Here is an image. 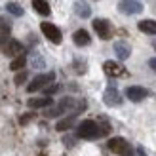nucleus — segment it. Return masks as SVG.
<instances>
[{"label": "nucleus", "instance_id": "nucleus-1", "mask_svg": "<svg viewBox=\"0 0 156 156\" xmlns=\"http://www.w3.org/2000/svg\"><path fill=\"white\" fill-rule=\"evenodd\" d=\"M82 108H86L84 101H76L74 97H63L55 107H50L44 114L48 116V118H55V116H61V114L71 112V111H73V114H78Z\"/></svg>", "mask_w": 156, "mask_h": 156}, {"label": "nucleus", "instance_id": "nucleus-2", "mask_svg": "<svg viewBox=\"0 0 156 156\" xmlns=\"http://www.w3.org/2000/svg\"><path fill=\"white\" fill-rule=\"evenodd\" d=\"M108 124H103V126H99L97 122L93 120H84L78 124V129H76V135L80 139H88V141H91V139H97V137H103L108 133Z\"/></svg>", "mask_w": 156, "mask_h": 156}, {"label": "nucleus", "instance_id": "nucleus-3", "mask_svg": "<svg viewBox=\"0 0 156 156\" xmlns=\"http://www.w3.org/2000/svg\"><path fill=\"white\" fill-rule=\"evenodd\" d=\"M53 80H55V73H44V74H38L33 78V82H30L27 86V90L33 93V91H38V90H44L46 86L53 84Z\"/></svg>", "mask_w": 156, "mask_h": 156}, {"label": "nucleus", "instance_id": "nucleus-4", "mask_svg": "<svg viewBox=\"0 0 156 156\" xmlns=\"http://www.w3.org/2000/svg\"><path fill=\"white\" fill-rule=\"evenodd\" d=\"M108 151L114 152V154H120V156H133V152H131V147L126 143V139L122 137H112L111 141H108Z\"/></svg>", "mask_w": 156, "mask_h": 156}, {"label": "nucleus", "instance_id": "nucleus-5", "mask_svg": "<svg viewBox=\"0 0 156 156\" xmlns=\"http://www.w3.org/2000/svg\"><path fill=\"white\" fill-rule=\"evenodd\" d=\"M93 29H95V33L101 40H108L112 36V25L108 19H101V17L93 19Z\"/></svg>", "mask_w": 156, "mask_h": 156}, {"label": "nucleus", "instance_id": "nucleus-6", "mask_svg": "<svg viewBox=\"0 0 156 156\" xmlns=\"http://www.w3.org/2000/svg\"><path fill=\"white\" fill-rule=\"evenodd\" d=\"M40 29H42L44 36L48 38L50 42H53V44H61V40H63V34H61V30H59L55 25H53V23L44 21L42 25H40Z\"/></svg>", "mask_w": 156, "mask_h": 156}, {"label": "nucleus", "instance_id": "nucleus-7", "mask_svg": "<svg viewBox=\"0 0 156 156\" xmlns=\"http://www.w3.org/2000/svg\"><path fill=\"white\" fill-rule=\"evenodd\" d=\"M118 10L122 13H126V15H135V13L143 12V4L137 2V0H120Z\"/></svg>", "mask_w": 156, "mask_h": 156}, {"label": "nucleus", "instance_id": "nucleus-8", "mask_svg": "<svg viewBox=\"0 0 156 156\" xmlns=\"http://www.w3.org/2000/svg\"><path fill=\"white\" fill-rule=\"evenodd\" d=\"M103 101L108 107H120L122 105V95H120V91L116 90L114 86H108V88L105 90V93H103Z\"/></svg>", "mask_w": 156, "mask_h": 156}, {"label": "nucleus", "instance_id": "nucleus-9", "mask_svg": "<svg viewBox=\"0 0 156 156\" xmlns=\"http://www.w3.org/2000/svg\"><path fill=\"white\" fill-rule=\"evenodd\" d=\"M147 95H149V91H147L145 88H141V86H129V88L126 90V97H128L129 101H133V103L143 101Z\"/></svg>", "mask_w": 156, "mask_h": 156}, {"label": "nucleus", "instance_id": "nucleus-10", "mask_svg": "<svg viewBox=\"0 0 156 156\" xmlns=\"http://www.w3.org/2000/svg\"><path fill=\"white\" fill-rule=\"evenodd\" d=\"M2 51L8 57H19V55H23V44L19 40H8V44L4 46Z\"/></svg>", "mask_w": 156, "mask_h": 156}, {"label": "nucleus", "instance_id": "nucleus-11", "mask_svg": "<svg viewBox=\"0 0 156 156\" xmlns=\"http://www.w3.org/2000/svg\"><path fill=\"white\" fill-rule=\"evenodd\" d=\"M114 53H116V57H118L120 61H126V59L131 55L129 44L124 42V40H116V42H114Z\"/></svg>", "mask_w": 156, "mask_h": 156}, {"label": "nucleus", "instance_id": "nucleus-12", "mask_svg": "<svg viewBox=\"0 0 156 156\" xmlns=\"http://www.w3.org/2000/svg\"><path fill=\"white\" fill-rule=\"evenodd\" d=\"M103 71L107 76H122L124 74V67L120 63H116V61H105V65H103Z\"/></svg>", "mask_w": 156, "mask_h": 156}, {"label": "nucleus", "instance_id": "nucleus-13", "mask_svg": "<svg viewBox=\"0 0 156 156\" xmlns=\"http://www.w3.org/2000/svg\"><path fill=\"white\" fill-rule=\"evenodd\" d=\"M12 33V23L4 19V17H0V48L4 50V46L8 44V36H10Z\"/></svg>", "mask_w": 156, "mask_h": 156}, {"label": "nucleus", "instance_id": "nucleus-14", "mask_svg": "<svg viewBox=\"0 0 156 156\" xmlns=\"http://www.w3.org/2000/svg\"><path fill=\"white\" fill-rule=\"evenodd\" d=\"M73 40H74V44L78 46V48H84V46H90L91 38H90V33L86 29H78L73 34Z\"/></svg>", "mask_w": 156, "mask_h": 156}, {"label": "nucleus", "instance_id": "nucleus-15", "mask_svg": "<svg viewBox=\"0 0 156 156\" xmlns=\"http://www.w3.org/2000/svg\"><path fill=\"white\" fill-rule=\"evenodd\" d=\"M51 103H53L51 97H33L27 101V105L30 108H44V107H50Z\"/></svg>", "mask_w": 156, "mask_h": 156}, {"label": "nucleus", "instance_id": "nucleus-16", "mask_svg": "<svg viewBox=\"0 0 156 156\" xmlns=\"http://www.w3.org/2000/svg\"><path fill=\"white\" fill-rule=\"evenodd\" d=\"M137 27L145 34H156V21L154 19H143V21H139Z\"/></svg>", "mask_w": 156, "mask_h": 156}, {"label": "nucleus", "instance_id": "nucleus-17", "mask_svg": "<svg viewBox=\"0 0 156 156\" xmlns=\"http://www.w3.org/2000/svg\"><path fill=\"white\" fill-rule=\"evenodd\" d=\"M33 8H34V12L40 13V15H50V12H51L48 0H33Z\"/></svg>", "mask_w": 156, "mask_h": 156}, {"label": "nucleus", "instance_id": "nucleus-18", "mask_svg": "<svg viewBox=\"0 0 156 156\" xmlns=\"http://www.w3.org/2000/svg\"><path fill=\"white\" fill-rule=\"evenodd\" d=\"M74 120H76V114L67 116V118L59 120V122L55 124V129H57V131H67V129H71V128H73V124H74Z\"/></svg>", "mask_w": 156, "mask_h": 156}, {"label": "nucleus", "instance_id": "nucleus-19", "mask_svg": "<svg viewBox=\"0 0 156 156\" xmlns=\"http://www.w3.org/2000/svg\"><path fill=\"white\" fill-rule=\"evenodd\" d=\"M74 12H76L78 17L86 19V17H90V15H91V8L86 4V2H76L74 4Z\"/></svg>", "mask_w": 156, "mask_h": 156}, {"label": "nucleus", "instance_id": "nucleus-20", "mask_svg": "<svg viewBox=\"0 0 156 156\" xmlns=\"http://www.w3.org/2000/svg\"><path fill=\"white\" fill-rule=\"evenodd\" d=\"M25 63H27V57L25 55H19V57H15L10 63V69H12V71H21V69L25 67Z\"/></svg>", "mask_w": 156, "mask_h": 156}, {"label": "nucleus", "instance_id": "nucleus-21", "mask_svg": "<svg viewBox=\"0 0 156 156\" xmlns=\"http://www.w3.org/2000/svg\"><path fill=\"white\" fill-rule=\"evenodd\" d=\"M6 10L10 12L12 15H15V17H21V15H23V8L19 4H15V2H8L6 4Z\"/></svg>", "mask_w": 156, "mask_h": 156}, {"label": "nucleus", "instance_id": "nucleus-22", "mask_svg": "<svg viewBox=\"0 0 156 156\" xmlns=\"http://www.w3.org/2000/svg\"><path fill=\"white\" fill-rule=\"evenodd\" d=\"M25 80H27V71H21V73H17V74H15V78H13L15 86H21V84H25Z\"/></svg>", "mask_w": 156, "mask_h": 156}, {"label": "nucleus", "instance_id": "nucleus-23", "mask_svg": "<svg viewBox=\"0 0 156 156\" xmlns=\"http://www.w3.org/2000/svg\"><path fill=\"white\" fill-rule=\"evenodd\" d=\"M55 91H59V86H57V84H50V86H46V88H44L46 97L51 95V93H55Z\"/></svg>", "mask_w": 156, "mask_h": 156}, {"label": "nucleus", "instance_id": "nucleus-24", "mask_svg": "<svg viewBox=\"0 0 156 156\" xmlns=\"http://www.w3.org/2000/svg\"><path fill=\"white\" fill-rule=\"evenodd\" d=\"M33 65H34V67H44V59H42V57H38V53L33 57Z\"/></svg>", "mask_w": 156, "mask_h": 156}, {"label": "nucleus", "instance_id": "nucleus-25", "mask_svg": "<svg viewBox=\"0 0 156 156\" xmlns=\"http://www.w3.org/2000/svg\"><path fill=\"white\" fill-rule=\"evenodd\" d=\"M30 118H33V114H23L21 118H19V124H23V126H25V124L30 122Z\"/></svg>", "mask_w": 156, "mask_h": 156}, {"label": "nucleus", "instance_id": "nucleus-26", "mask_svg": "<svg viewBox=\"0 0 156 156\" xmlns=\"http://www.w3.org/2000/svg\"><path fill=\"white\" fill-rule=\"evenodd\" d=\"M149 67L152 69V71L156 73V57H152V59H149Z\"/></svg>", "mask_w": 156, "mask_h": 156}, {"label": "nucleus", "instance_id": "nucleus-27", "mask_svg": "<svg viewBox=\"0 0 156 156\" xmlns=\"http://www.w3.org/2000/svg\"><path fill=\"white\" fill-rule=\"evenodd\" d=\"M137 152H139V156H147V152H145V151H143V149H139V151H137Z\"/></svg>", "mask_w": 156, "mask_h": 156}, {"label": "nucleus", "instance_id": "nucleus-28", "mask_svg": "<svg viewBox=\"0 0 156 156\" xmlns=\"http://www.w3.org/2000/svg\"><path fill=\"white\" fill-rule=\"evenodd\" d=\"M152 46H154V50H156V40H154V42H152Z\"/></svg>", "mask_w": 156, "mask_h": 156}]
</instances>
